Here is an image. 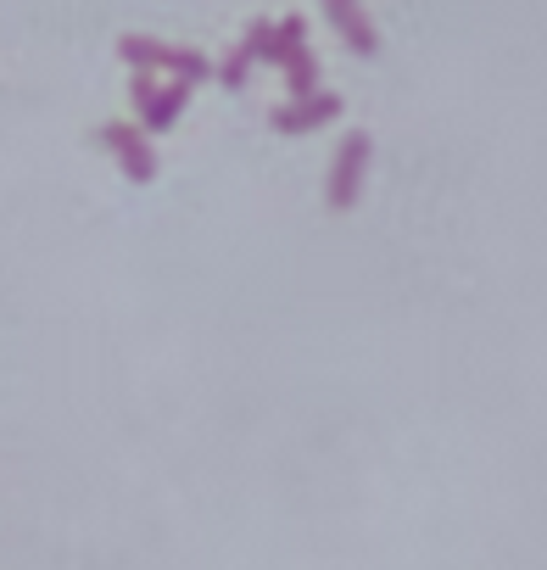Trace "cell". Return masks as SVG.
<instances>
[{
	"label": "cell",
	"mask_w": 547,
	"mask_h": 570,
	"mask_svg": "<svg viewBox=\"0 0 547 570\" xmlns=\"http://www.w3.org/2000/svg\"><path fill=\"white\" fill-rule=\"evenodd\" d=\"M129 96H135L140 129H151V135H168V129L179 124L185 101H190V90H185V85H173V79H168V85H157V73H135Z\"/></svg>",
	"instance_id": "1"
},
{
	"label": "cell",
	"mask_w": 547,
	"mask_h": 570,
	"mask_svg": "<svg viewBox=\"0 0 547 570\" xmlns=\"http://www.w3.org/2000/svg\"><path fill=\"white\" fill-rule=\"evenodd\" d=\"M280 73H286V90H291V96H314V90H319V57H314V46L291 51V57L280 62Z\"/></svg>",
	"instance_id": "7"
},
{
	"label": "cell",
	"mask_w": 547,
	"mask_h": 570,
	"mask_svg": "<svg viewBox=\"0 0 547 570\" xmlns=\"http://www.w3.org/2000/svg\"><path fill=\"white\" fill-rule=\"evenodd\" d=\"M162 51H168V46L151 40V35H123V40H118V57H123L135 73H157V68H162Z\"/></svg>",
	"instance_id": "8"
},
{
	"label": "cell",
	"mask_w": 547,
	"mask_h": 570,
	"mask_svg": "<svg viewBox=\"0 0 547 570\" xmlns=\"http://www.w3.org/2000/svg\"><path fill=\"white\" fill-rule=\"evenodd\" d=\"M330 118H341V96H336V90H314V96H286L280 107L268 112V124L280 129V135H308V129H319V124H330Z\"/></svg>",
	"instance_id": "4"
},
{
	"label": "cell",
	"mask_w": 547,
	"mask_h": 570,
	"mask_svg": "<svg viewBox=\"0 0 547 570\" xmlns=\"http://www.w3.org/2000/svg\"><path fill=\"white\" fill-rule=\"evenodd\" d=\"M212 79L223 85V90H246V79H251V57L235 46V51H223V62L212 68Z\"/></svg>",
	"instance_id": "10"
},
{
	"label": "cell",
	"mask_w": 547,
	"mask_h": 570,
	"mask_svg": "<svg viewBox=\"0 0 547 570\" xmlns=\"http://www.w3.org/2000/svg\"><path fill=\"white\" fill-rule=\"evenodd\" d=\"M162 73H173V85L196 90L201 79H212V62H207V51H196V46H168V51H162Z\"/></svg>",
	"instance_id": "6"
},
{
	"label": "cell",
	"mask_w": 547,
	"mask_h": 570,
	"mask_svg": "<svg viewBox=\"0 0 547 570\" xmlns=\"http://www.w3.org/2000/svg\"><path fill=\"white\" fill-rule=\"evenodd\" d=\"M325 12H330V23L341 29V40H347L358 57H375V51H380V35H375V23H369V12H364V0H325Z\"/></svg>",
	"instance_id": "5"
},
{
	"label": "cell",
	"mask_w": 547,
	"mask_h": 570,
	"mask_svg": "<svg viewBox=\"0 0 547 570\" xmlns=\"http://www.w3.org/2000/svg\"><path fill=\"white\" fill-rule=\"evenodd\" d=\"M240 51H246L251 62H274V68H280V35H274V23H268V18H251Z\"/></svg>",
	"instance_id": "9"
},
{
	"label": "cell",
	"mask_w": 547,
	"mask_h": 570,
	"mask_svg": "<svg viewBox=\"0 0 547 570\" xmlns=\"http://www.w3.org/2000/svg\"><path fill=\"white\" fill-rule=\"evenodd\" d=\"M369 151H375V140L364 135V129H352L341 146H336V163H330V207H352L358 202V190H364V174H369Z\"/></svg>",
	"instance_id": "3"
},
{
	"label": "cell",
	"mask_w": 547,
	"mask_h": 570,
	"mask_svg": "<svg viewBox=\"0 0 547 570\" xmlns=\"http://www.w3.org/2000/svg\"><path fill=\"white\" fill-rule=\"evenodd\" d=\"M96 140L118 157V168L135 179V185H151L157 179V151H151V140H146V129H135V124H101L96 129Z\"/></svg>",
	"instance_id": "2"
}]
</instances>
